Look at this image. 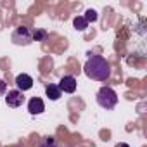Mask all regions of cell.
<instances>
[{"label": "cell", "instance_id": "6da1fadb", "mask_svg": "<svg viewBox=\"0 0 147 147\" xmlns=\"http://www.w3.org/2000/svg\"><path fill=\"white\" fill-rule=\"evenodd\" d=\"M83 71H85V75H87L90 80L106 82V80L111 76V64H109L102 55H92V57L85 62Z\"/></svg>", "mask_w": 147, "mask_h": 147}, {"label": "cell", "instance_id": "7a4b0ae2", "mask_svg": "<svg viewBox=\"0 0 147 147\" xmlns=\"http://www.w3.org/2000/svg\"><path fill=\"white\" fill-rule=\"evenodd\" d=\"M97 104L104 109H113L118 104V94L111 87H102L97 92Z\"/></svg>", "mask_w": 147, "mask_h": 147}, {"label": "cell", "instance_id": "3957f363", "mask_svg": "<svg viewBox=\"0 0 147 147\" xmlns=\"http://www.w3.org/2000/svg\"><path fill=\"white\" fill-rule=\"evenodd\" d=\"M12 42L16 45H30L33 42V31L26 26L16 28V31L12 33Z\"/></svg>", "mask_w": 147, "mask_h": 147}, {"label": "cell", "instance_id": "277c9868", "mask_svg": "<svg viewBox=\"0 0 147 147\" xmlns=\"http://www.w3.org/2000/svg\"><path fill=\"white\" fill-rule=\"evenodd\" d=\"M59 90L64 92V94H75L76 92V78L75 76H71V75H66L61 78L59 82Z\"/></svg>", "mask_w": 147, "mask_h": 147}, {"label": "cell", "instance_id": "5b68a950", "mask_svg": "<svg viewBox=\"0 0 147 147\" xmlns=\"http://www.w3.org/2000/svg\"><path fill=\"white\" fill-rule=\"evenodd\" d=\"M23 102H24L23 92H19V90H9V92H7V95H5V104H7L9 107H19V106H23Z\"/></svg>", "mask_w": 147, "mask_h": 147}, {"label": "cell", "instance_id": "8992f818", "mask_svg": "<svg viewBox=\"0 0 147 147\" xmlns=\"http://www.w3.org/2000/svg\"><path fill=\"white\" fill-rule=\"evenodd\" d=\"M16 85H18V90L19 92H26V90H30L31 87H33V78L30 76V75H18L16 76Z\"/></svg>", "mask_w": 147, "mask_h": 147}, {"label": "cell", "instance_id": "52a82bcc", "mask_svg": "<svg viewBox=\"0 0 147 147\" xmlns=\"http://www.w3.org/2000/svg\"><path fill=\"white\" fill-rule=\"evenodd\" d=\"M28 111H30L31 114H42V113L45 111V104H43V100H42L40 97H33V99H30V102H28Z\"/></svg>", "mask_w": 147, "mask_h": 147}, {"label": "cell", "instance_id": "ba28073f", "mask_svg": "<svg viewBox=\"0 0 147 147\" xmlns=\"http://www.w3.org/2000/svg\"><path fill=\"white\" fill-rule=\"evenodd\" d=\"M45 92H47V97L50 99V100H57V99H61V90H59V87L57 85H54V83H50V85H47L45 87Z\"/></svg>", "mask_w": 147, "mask_h": 147}, {"label": "cell", "instance_id": "9c48e42d", "mask_svg": "<svg viewBox=\"0 0 147 147\" xmlns=\"http://www.w3.org/2000/svg\"><path fill=\"white\" fill-rule=\"evenodd\" d=\"M73 24H75V28H76L78 31H83V30H87V26H88V23L85 21V18H83V16H78V18H75Z\"/></svg>", "mask_w": 147, "mask_h": 147}, {"label": "cell", "instance_id": "30bf717a", "mask_svg": "<svg viewBox=\"0 0 147 147\" xmlns=\"http://www.w3.org/2000/svg\"><path fill=\"white\" fill-rule=\"evenodd\" d=\"M83 18H85V21H87V23H94V21H97V12H95L94 9H88V11L85 12V16H83Z\"/></svg>", "mask_w": 147, "mask_h": 147}, {"label": "cell", "instance_id": "8fae6325", "mask_svg": "<svg viewBox=\"0 0 147 147\" xmlns=\"http://www.w3.org/2000/svg\"><path fill=\"white\" fill-rule=\"evenodd\" d=\"M38 147H57V144L54 142V138H50V137H49V138H45Z\"/></svg>", "mask_w": 147, "mask_h": 147}, {"label": "cell", "instance_id": "7c38bea8", "mask_svg": "<svg viewBox=\"0 0 147 147\" xmlns=\"http://www.w3.org/2000/svg\"><path fill=\"white\" fill-rule=\"evenodd\" d=\"M45 36H47L45 31H33V40H36V42H38V40H43Z\"/></svg>", "mask_w": 147, "mask_h": 147}, {"label": "cell", "instance_id": "4fadbf2b", "mask_svg": "<svg viewBox=\"0 0 147 147\" xmlns=\"http://www.w3.org/2000/svg\"><path fill=\"white\" fill-rule=\"evenodd\" d=\"M5 92H7V83L4 80H0V95H4Z\"/></svg>", "mask_w": 147, "mask_h": 147}, {"label": "cell", "instance_id": "5bb4252c", "mask_svg": "<svg viewBox=\"0 0 147 147\" xmlns=\"http://www.w3.org/2000/svg\"><path fill=\"white\" fill-rule=\"evenodd\" d=\"M116 147H128V145H126V144H118Z\"/></svg>", "mask_w": 147, "mask_h": 147}]
</instances>
